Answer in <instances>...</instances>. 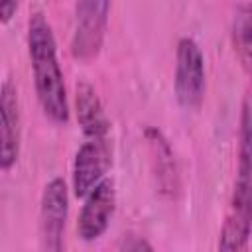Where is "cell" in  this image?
<instances>
[{
  "label": "cell",
  "mask_w": 252,
  "mask_h": 252,
  "mask_svg": "<svg viewBox=\"0 0 252 252\" xmlns=\"http://www.w3.org/2000/svg\"><path fill=\"white\" fill-rule=\"evenodd\" d=\"M28 53L32 61L35 94L43 114L55 124H67L69 100L63 71L57 61V45L51 26L41 12L32 14L28 22Z\"/></svg>",
  "instance_id": "obj_1"
},
{
  "label": "cell",
  "mask_w": 252,
  "mask_h": 252,
  "mask_svg": "<svg viewBox=\"0 0 252 252\" xmlns=\"http://www.w3.org/2000/svg\"><path fill=\"white\" fill-rule=\"evenodd\" d=\"M252 226V91L244 96L238 126V163L228 201V211L220 228L219 250H244Z\"/></svg>",
  "instance_id": "obj_2"
},
{
  "label": "cell",
  "mask_w": 252,
  "mask_h": 252,
  "mask_svg": "<svg viewBox=\"0 0 252 252\" xmlns=\"http://www.w3.org/2000/svg\"><path fill=\"white\" fill-rule=\"evenodd\" d=\"M173 93L183 110H197L205 98V57L193 37L177 41Z\"/></svg>",
  "instance_id": "obj_3"
},
{
  "label": "cell",
  "mask_w": 252,
  "mask_h": 252,
  "mask_svg": "<svg viewBox=\"0 0 252 252\" xmlns=\"http://www.w3.org/2000/svg\"><path fill=\"white\" fill-rule=\"evenodd\" d=\"M110 0H77L71 53L79 61L94 59L104 43Z\"/></svg>",
  "instance_id": "obj_4"
},
{
  "label": "cell",
  "mask_w": 252,
  "mask_h": 252,
  "mask_svg": "<svg viewBox=\"0 0 252 252\" xmlns=\"http://www.w3.org/2000/svg\"><path fill=\"white\" fill-rule=\"evenodd\" d=\"M69 213V191L61 177H53L41 193L39 203V240L43 250L59 252Z\"/></svg>",
  "instance_id": "obj_5"
},
{
  "label": "cell",
  "mask_w": 252,
  "mask_h": 252,
  "mask_svg": "<svg viewBox=\"0 0 252 252\" xmlns=\"http://www.w3.org/2000/svg\"><path fill=\"white\" fill-rule=\"evenodd\" d=\"M116 209V191L112 179L104 177L100 183H96L87 195H85V205L79 213L77 220V232L85 242H93L100 238Z\"/></svg>",
  "instance_id": "obj_6"
},
{
  "label": "cell",
  "mask_w": 252,
  "mask_h": 252,
  "mask_svg": "<svg viewBox=\"0 0 252 252\" xmlns=\"http://www.w3.org/2000/svg\"><path fill=\"white\" fill-rule=\"evenodd\" d=\"M110 161V146L106 138H89L77 150L73 159V193L77 197H85L104 179Z\"/></svg>",
  "instance_id": "obj_7"
},
{
  "label": "cell",
  "mask_w": 252,
  "mask_h": 252,
  "mask_svg": "<svg viewBox=\"0 0 252 252\" xmlns=\"http://www.w3.org/2000/svg\"><path fill=\"white\" fill-rule=\"evenodd\" d=\"M22 140V118H20V100L16 85L10 79H4L0 89V167L8 171L20 156Z\"/></svg>",
  "instance_id": "obj_8"
},
{
  "label": "cell",
  "mask_w": 252,
  "mask_h": 252,
  "mask_svg": "<svg viewBox=\"0 0 252 252\" xmlns=\"http://www.w3.org/2000/svg\"><path fill=\"white\" fill-rule=\"evenodd\" d=\"M75 112L77 122L87 138H106L110 132V120L94 87L85 81L77 83L75 87Z\"/></svg>",
  "instance_id": "obj_9"
},
{
  "label": "cell",
  "mask_w": 252,
  "mask_h": 252,
  "mask_svg": "<svg viewBox=\"0 0 252 252\" xmlns=\"http://www.w3.org/2000/svg\"><path fill=\"white\" fill-rule=\"evenodd\" d=\"M232 49L252 83V2H242L236 6L230 22Z\"/></svg>",
  "instance_id": "obj_10"
},
{
  "label": "cell",
  "mask_w": 252,
  "mask_h": 252,
  "mask_svg": "<svg viewBox=\"0 0 252 252\" xmlns=\"http://www.w3.org/2000/svg\"><path fill=\"white\" fill-rule=\"evenodd\" d=\"M146 138L150 142V150L154 159L158 161V177H159V185L161 189H173V179H175V161H173V154L169 144L165 142V138L161 136L159 130L156 128H148L146 130Z\"/></svg>",
  "instance_id": "obj_11"
},
{
  "label": "cell",
  "mask_w": 252,
  "mask_h": 252,
  "mask_svg": "<svg viewBox=\"0 0 252 252\" xmlns=\"http://www.w3.org/2000/svg\"><path fill=\"white\" fill-rule=\"evenodd\" d=\"M22 0H0V22L2 26H8L10 20L16 16Z\"/></svg>",
  "instance_id": "obj_12"
},
{
  "label": "cell",
  "mask_w": 252,
  "mask_h": 252,
  "mask_svg": "<svg viewBox=\"0 0 252 252\" xmlns=\"http://www.w3.org/2000/svg\"><path fill=\"white\" fill-rule=\"evenodd\" d=\"M120 250H152V244L146 242L144 238H138V236H128L122 240V244L118 246Z\"/></svg>",
  "instance_id": "obj_13"
},
{
  "label": "cell",
  "mask_w": 252,
  "mask_h": 252,
  "mask_svg": "<svg viewBox=\"0 0 252 252\" xmlns=\"http://www.w3.org/2000/svg\"><path fill=\"white\" fill-rule=\"evenodd\" d=\"M250 236H252V226H250Z\"/></svg>",
  "instance_id": "obj_14"
}]
</instances>
